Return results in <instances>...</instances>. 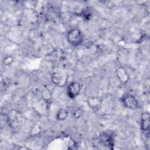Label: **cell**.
I'll return each instance as SVG.
<instances>
[{
  "label": "cell",
  "instance_id": "6",
  "mask_svg": "<svg viewBox=\"0 0 150 150\" xmlns=\"http://www.w3.org/2000/svg\"><path fill=\"white\" fill-rule=\"evenodd\" d=\"M150 127V116L148 112H144L141 116V128L143 132H149Z\"/></svg>",
  "mask_w": 150,
  "mask_h": 150
},
{
  "label": "cell",
  "instance_id": "2",
  "mask_svg": "<svg viewBox=\"0 0 150 150\" xmlns=\"http://www.w3.org/2000/svg\"><path fill=\"white\" fill-rule=\"evenodd\" d=\"M121 101L125 107L129 110H135L138 108L139 104L136 97L132 94L127 93L124 94L121 97Z\"/></svg>",
  "mask_w": 150,
  "mask_h": 150
},
{
  "label": "cell",
  "instance_id": "7",
  "mask_svg": "<svg viewBox=\"0 0 150 150\" xmlns=\"http://www.w3.org/2000/svg\"><path fill=\"white\" fill-rule=\"evenodd\" d=\"M102 101V98L96 96H90L87 98V104L88 107L92 110L98 108L101 106Z\"/></svg>",
  "mask_w": 150,
  "mask_h": 150
},
{
  "label": "cell",
  "instance_id": "14",
  "mask_svg": "<svg viewBox=\"0 0 150 150\" xmlns=\"http://www.w3.org/2000/svg\"><path fill=\"white\" fill-rule=\"evenodd\" d=\"M13 62V58L10 56H8L4 57V60H3L4 64L6 66L10 65Z\"/></svg>",
  "mask_w": 150,
  "mask_h": 150
},
{
  "label": "cell",
  "instance_id": "8",
  "mask_svg": "<svg viewBox=\"0 0 150 150\" xmlns=\"http://www.w3.org/2000/svg\"><path fill=\"white\" fill-rule=\"evenodd\" d=\"M100 142L101 144L109 149H112L114 145L113 138L108 134L103 133L100 135Z\"/></svg>",
  "mask_w": 150,
  "mask_h": 150
},
{
  "label": "cell",
  "instance_id": "4",
  "mask_svg": "<svg viewBox=\"0 0 150 150\" xmlns=\"http://www.w3.org/2000/svg\"><path fill=\"white\" fill-rule=\"evenodd\" d=\"M81 90V86L79 83L72 81L67 87V94L70 98H74L77 97Z\"/></svg>",
  "mask_w": 150,
  "mask_h": 150
},
{
  "label": "cell",
  "instance_id": "12",
  "mask_svg": "<svg viewBox=\"0 0 150 150\" xmlns=\"http://www.w3.org/2000/svg\"><path fill=\"white\" fill-rule=\"evenodd\" d=\"M71 115L74 118H79L81 117L84 114V111L83 109L79 107H74L71 110Z\"/></svg>",
  "mask_w": 150,
  "mask_h": 150
},
{
  "label": "cell",
  "instance_id": "9",
  "mask_svg": "<svg viewBox=\"0 0 150 150\" xmlns=\"http://www.w3.org/2000/svg\"><path fill=\"white\" fill-rule=\"evenodd\" d=\"M41 96L43 100L47 103H50L52 99V94L48 88H44L42 90Z\"/></svg>",
  "mask_w": 150,
  "mask_h": 150
},
{
  "label": "cell",
  "instance_id": "11",
  "mask_svg": "<svg viewBox=\"0 0 150 150\" xmlns=\"http://www.w3.org/2000/svg\"><path fill=\"white\" fill-rule=\"evenodd\" d=\"M81 16L84 21H89L92 16V11L89 7H86L81 11L80 13Z\"/></svg>",
  "mask_w": 150,
  "mask_h": 150
},
{
  "label": "cell",
  "instance_id": "1",
  "mask_svg": "<svg viewBox=\"0 0 150 150\" xmlns=\"http://www.w3.org/2000/svg\"><path fill=\"white\" fill-rule=\"evenodd\" d=\"M66 39L69 44L77 47L82 43L84 38L81 30L77 28H74L67 32Z\"/></svg>",
  "mask_w": 150,
  "mask_h": 150
},
{
  "label": "cell",
  "instance_id": "5",
  "mask_svg": "<svg viewBox=\"0 0 150 150\" xmlns=\"http://www.w3.org/2000/svg\"><path fill=\"white\" fill-rule=\"evenodd\" d=\"M116 74L120 81L122 84H126L129 80V76L126 69L123 66H120L116 69Z\"/></svg>",
  "mask_w": 150,
  "mask_h": 150
},
{
  "label": "cell",
  "instance_id": "3",
  "mask_svg": "<svg viewBox=\"0 0 150 150\" xmlns=\"http://www.w3.org/2000/svg\"><path fill=\"white\" fill-rule=\"evenodd\" d=\"M67 75L63 72H54L52 75V81L56 86L64 87L67 83Z\"/></svg>",
  "mask_w": 150,
  "mask_h": 150
},
{
  "label": "cell",
  "instance_id": "13",
  "mask_svg": "<svg viewBox=\"0 0 150 150\" xmlns=\"http://www.w3.org/2000/svg\"><path fill=\"white\" fill-rule=\"evenodd\" d=\"M42 131V127L38 124H35L33 125L30 131V135L32 137L36 136L39 135Z\"/></svg>",
  "mask_w": 150,
  "mask_h": 150
},
{
  "label": "cell",
  "instance_id": "10",
  "mask_svg": "<svg viewBox=\"0 0 150 150\" xmlns=\"http://www.w3.org/2000/svg\"><path fill=\"white\" fill-rule=\"evenodd\" d=\"M69 115V111L65 108H60L56 113V118L58 121H64Z\"/></svg>",
  "mask_w": 150,
  "mask_h": 150
}]
</instances>
